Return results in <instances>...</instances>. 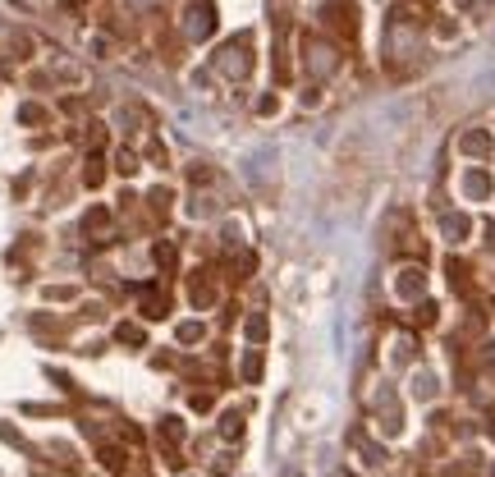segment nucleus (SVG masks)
I'll return each mask as SVG.
<instances>
[{
    "label": "nucleus",
    "mask_w": 495,
    "mask_h": 477,
    "mask_svg": "<svg viewBox=\"0 0 495 477\" xmlns=\"http://www.w3.org/2000/svg\"><path fill=\"white\" fill-rule=\"evenodd\" d=\"M211 65H216V74L243 83V78L253 74V42H248V37H230V42H225L216 56H211Z\"/></svg>",
    "instance_id": "f257e3e1"
},
{
    "label": "nucleus",
    "mask_w": 495,
    "mask_h": 477,
    "mask_svg": "<svg viewBox=\"0 0 495 477\" xmlns=\"http://www.w3.org/2000/svg\"><path fill=\"white\" fill-rule=\"evenodd\" d=\"M179 28H184L188 42H207V37L216 33V5H211V0H188Z\"/></svg>",
    "instance_id": "f03ea898"
},
{
    "label": "nucleus",
    "mask_w": 495,
    "mask_h": 477,
    "mask_svg": "<svg viewBox=\"0 0 495 477\" xmlns=\"http://www.w3.org/2000/svg\"><path fill=\"white\" fill-rule=\"evenodd\" d=\"M303 56H308V74L312 78H330L335 69H340V51H335L330 42H317V37H308Z\"/></svg>",
    "instance_id": "7ed1b4c3"
},
{
    "label": "nucleus",
    "mask_w": 495,
    "mask_h": 477,
    "mask_svg": "<svg viewBox=\"0 0 495 477\" xmlns=\"http://www.w3.org/2000/svg\"><path fill=\"white\" fill-rule=\"evenodd\" d=\"M321 23H326L330 33H340V37H353V19L344 5H321Z\"/></svg>",
    "instance_id": "20e7f679"
},
{
    "label": "nucleus",
    "mask_w": 495,
    "mask_h": 477,
    "mask_svg": "<svg viewBox=\"0 0 495 477\" xmlns=\"http://www.w3.org/2000/svg\"><path fill=\"white\" fill-rule=\"evenodd\" d=\"M459 147L468 156H491V134H486V129H468V134L459 138Z\"/></svg>",
    "instance_id": "39448f33"
},
{
    "label": "nucleus",
    "mask_w": 495,
    "mask_h": 477,
    "mask_svg": "<svg viewBox=\"0 0 495 477\" xmlns=\"http://www.w3.org/2000/svg\"><path fill=\"white\" fill-rule=\"evenodd\" d=\"M138 308H143V317H165V308H170V303H165V294L161 289H143V294H138Z\"/></svg>",
    "instance_id": "423d86ee"
},
{
    "label": "nucleus",
    "mask_w": 495,
    "mask_h": 477,
    "mask_svg": "<svg viewBox=\"0 0 495 477\" xmlns=\"http://www.w3.org/2000/svg\"><path fill=\"white\" fill-rule=\"evenodd\" d=\"M463 193H468V198H486V193H491V175H486V170H468V175H463Z\"/></svg>",
    "instance_id": "0eeeda50"
},
{
    "label": "nucleus",
    "mask_w": 495,
    "mask_h": 477,
    "mask_svg": "<svg viewBox=\"0 0 495 477\" xmlns=\"http://www.w3.org/2000/svg\"><path fill=\"white\" fill-rule=\"evenodd\" d=\"M440 230L450 234V244H459L463 234L473 230V221H468V216H459V211H450V216H445V221H440Z\"/></svg>",
    "instance_id": "6e6552de"
},
{
    "label": "nucleus",
    "mask_w": 495,
    "mask_h": 477,
    "mask_svg": "<svg viewBox=\"0 0 495 477\" xmlns=\"http://www.w3.org/2000/svg\"><path fill=\"white\" fill-rule=\"evenodd\" d=\"M395 289H399V299H418L422 294V271H404Z\"/></svg>",
    "instance_id": "1a4fd4ad"
},
{
    "label": "nucleus",
    "mask_w": 495,
    "mask_h": 477,
    "mask_svg": "<svg viewBox=\"0 0 495 477\" xmlns=\"http://www.w3.org/2000/svg\"><path fill=\"white\" fill-rule=\"evenodd\" d=\"M211 299H216V289H211L207 271H198V276H193V303H198V308H207Z\"/></svg>",
    "instance_id": "9d476101"
},
{
    "label": "nucleus",
    "mask_w": 495,
    "mask_h": 477,
    "mask_svg": "<svg viewBox=\"0 0 495 477\" xmlns=\"http://www.w3.org/2000/svg\"><path fill=\"white\" fill-rule=\"evenodd\" d=\"M83 230L92 234V244H101L97 234H106V230H110V216H106V211H88V221H83Z\"/></svg>",
    "instance_id": "9b49d317"
},
{
    "label": "nucleus",
    "mask_w": 495,
    "mask_h": 477,
    "mask_svg": "<svg viewBox=\"0 0 495 477\" xmlns=\"http://www.w3.org/2000/svg\"><path fill=\"white\" fill-rule=\"evenodd\" d=\"M220 436H225V441H239V436H243V418H239V413H225V418H220Z\"/></svg>",
    "instance_id": "f8f14e48"
},
{
    "label": "nucleus",
    "mask_w": 495,
    "mask_h": 477,
    "mask_svg": "<svg viewBox=\"0 0 495 477\" xmlns=\"http://www.w3.org/2000/svg\"><path fill=\"white\" fill-rule=\"evenodd\" d=\"M115 335H120V344H138V349H143V340H147V335H143V326H138V322H124Z\"/></svg>",
    "instance_id": "ddd939ff"
},
{
    "label": "nucleus",
    "mask_w": 495,
    "mask_h": 477,
    "mask_svg": "<svg viewBox=\"0 0 495 477\" xmlns=\"http://www.w3.org/2000/svg\"><path fill=\"white\" fill-rule=\"evenodd\" d=\"M161 436H165V445H170V441H184V422H179V418H165V422H161Z\"/></svg>",
    "instance_id": "4468645a"
},
{
    "label": "nucleus",
    "mask_w": 495,
    "mask_h": 477,
    "mask_svg": "<svg viewBox=\"0 0 495 477\" xmlns=\"http://www.w3.org/2000/svg\"><path fill=\"white\" fill-rule=\"evenodd\" d=\"M243 377H248V381H257V377H262V358H257V354H248V358H243Z\"/></svg>",
    "instance_id": "2eb2a0df"
},
{
    "label": "nucleus",
    "mask_w": 495,
    "mask_h": 477,
    "mask_svg": "<svg viewBox=\"0 0 495 477\" xmlns=\"http://www.w3.org/2000/svg\"><path fill=\"white\" fill-rule=\"evenodd\" d=\"M156 262H161V267H165V271L175 267V248L165 244V239H161V244H156Z\"/></svg>",
    "instance_id": "dca6fc26"
},
{
    "label": "nucleus",
    "mask_w": 495,
    "mask_h": 477,
    "mask_svg": "<svg viewBox=\"0 0 495 477\" xmlns=\"http://www.w3.org/2000/svg\"><path fill=\"white\" fill-rule=\"evenodd\" d=\"M253 267H257L253 253H239V257H234V271H239V276H253Z\"/></svg>",
    "instance_id": "f3484780"
},
{
    "label": "nucleus",
    "mask_w": 495,
    "mask_h": 477,
    "mask_svg": "<svg viewBox=\"0 0 495 477\" xmlns=\"http://www.w3.org/2000/svg\"><path fill=\"white\" fill-rule=\"evenodd\" d=\"M101 459H106L110 473H124V455H120V450H101Z\"/></svg>",
    "instance_id": "a211bd4d"
},
{
    "label": "nucleus",
    "mask_w": 495,
    "mask_h": 477,
    "mask_svg": "<svg viewBox=\"0 0 495 477\" xmlns=\"http://www.w3.org/2000/svg\"><path fill=\"white\" fill-rule=\"evenodd\" d=\"M179 340H184V344L202 340V326H198V322H184V326H179Z\"/></svg>",
    "instance_id": "6ab92c4d"
},
{
    "label": "nucleus",
    "mask_w": 495,
    "mask_h": 477,
    "mask_svg": "<svg viewBox=\"0 0 495 477\" xmlns=\"http://www.w3.org/2000/svg\"><path fill=\"white\" fill-rule=\"evenodd\" d=\"M248 335H253V340H266V317H253V322H248Z\"/></svg>",
    "instance_id": "aec40b11"
},
{
    "label": "nucleus",
    "mask_w": 495,
    "mask_h": 477,
    "mask_svg": "<svg viewBox=\"0 0 495 477\" xmlns=\"http://www.w3.org/2000/svg\"><path fill=\"white\" fill-rule=\"evenodd\" d=\"M23 124H42V106H23Z\"/></svg>",
    "instance_id": "412c9836"
},
{
    "label": "nucleus",
    "mask_w": 495,
    "mask_h": 477,
    "mask_svg": "<svg viewBox=\"0 0 495 477\" xmlns=\"http://www.w3.org/2000/svg\"><path fill=\"white\" fill-rule=\"evenodd\" d=\"M124 5H129V10H138V14H147V10H156L161 0H124Z\"/></svg>",
    "instance_id": "4be33fe9"
},
{
    "label": "nucleus",
    "mask_w": 495,
    "mask_h": 477,
    "mask_svg": "<svg viewBox=\"0 0 495 477\" xmlns=\"http://www.w3.org/2000/svg\"><path fill=\"white\" fill-rule=\"evenodd\" d=\"M101 175H106V170H101V161H92V166H88V184H101Z\"/></svg>",
    "instance_id": "5701e85b"
},
{
    "label": "nucleus",
    "mask_w": 495,
    "mask_h": 477,
    "mask_svg": "<svg viewBox=\"0 0 495 477\" xmlns=\"http://www.w3.org/2000/svg\"><path fill=\"white\" fill-rule=\"evenodd\" d=\"M120 170H124V175H133V170H138V166H133V152H120Z\"/></svg>",
    "instance_id": "b1692460"
},
{
    "label": "nucleus",
    "mask_w": 495,
    "mask_h": 477,
    "mask_svg": "<svg viewBox=\"0 0 495 477\" xmlns=\"http://www.w3.org/2000/svg\"><path fill=\"white\" fill-rule=\"evenodd\" d=\"M486 244H491V248H495V225H486Z\"/></svg>",
    "instance_id": "393cba45"
},
{
    "label": "nucleus",
    "mask_w": 495,
    "mask_h": 477,
    "mask_svg": "<svg viewBox=\"0 0 495 477\" xmlns=\"http://www.w3.org/2000/svg\"><path fill=\"white\" fill-rule=\"evenodd\" d=\"M69 5H74V0H69Z\"/></svg>",
    "instance_id": "a878e982"
}]
</instances>
